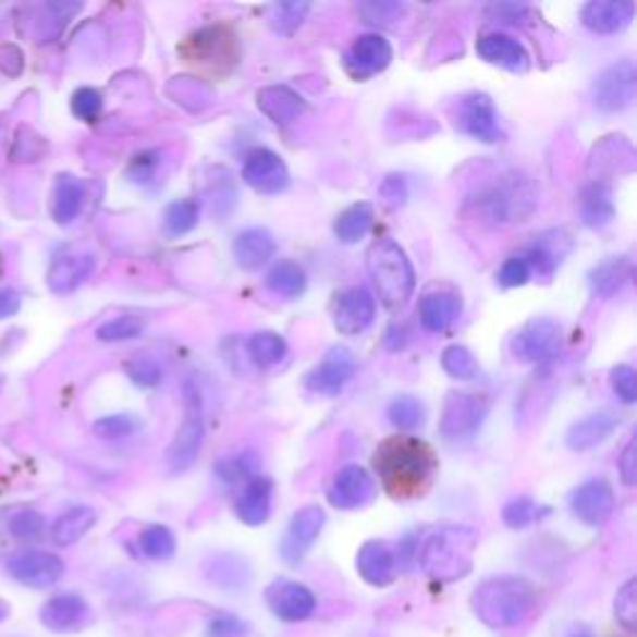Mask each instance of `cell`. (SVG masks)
I'll list each match as a JSON object with an SVG mask.
<instances>
[{"instance_id":"1","label":"cell","mask_w":637,"mask_h":637,"mask_svg":"<svg viewBox=\"0 0 637 637\" xmlns=\"http://www.w3.org/2000/svg\"><path fill=\"white\" fill-rule=\"evenodd\" d=\"M373 468L396 501H412L429 491L439 458L429 443L414 436H391L373 451Z\"/></svg>"},{"instance_id":"2","label":"cell","mask_w":637,"mask_h":637,"mask_svg":"<svg viewBox=\"0 0 637 637\" xmlns=\"http://www.w3.org/2000/svg\"><path fill=\"white\" fill-rule=\"evenodd\" d=\"M536 588L518 575H495L483 580L470 596L478 621L491 630L518 627L536 608Z\"/></svg>"},{"instance_id":"3","label":"cell","mask_w":637,"mask_h":637,"mask_svg":"<svg viewBox=\"0 0 637 637\" xmlns=\"http://www.w3.org/2000/svg\"><path fill=\"white\" fill-rule=\"evenodd\" d=\"M478 534L468 526H441L426 536L418 563L426 575L439 583H453L466 578L474 568V553Z\"/></svg>"},{"instance_id":"4","label":"cell","mask_w":637,"mask_h":637,"mask_svg":"<svg viewBox=\"0 0 637 637\" xmlns=\"http://www.w3.org/2000/svg\"><path fill=\"white\" fill-rule=\"evenodd\" d=\"M366 265L383 307L404 309L416 290V272L406 252L394 240H379L366 252Z\"/></svg>"},{"instance_id":"5","label":"cell","mask_w":637,"mask_h":637,"mask_svg":"<svg viewBox=\"0 0 637 637\" xmlns=\"http://www.w3.org/2000/svg\"><path fill=\"white\" fill-rule=\"evenodd\" d=\"M470 205L491 222H523L534 212L536 192L528 180L518 177V174H509V177H501V182H495V185H488L478 192L476 199H470Z\"/></svg>"},{"instance_id":"6","label":"cell","mask_w":637,"mask_h":637,"mask_svg":"<svg viewBox=\"0 0 637 637\" xmlns=\"http://www.w3.org/2000/svg\"><path fill=\"white\" fill-rule=\"evenodd\" d=\"M488 399L468 391H451L443 404L439 431L446 443H468L476 439L488 418Z\"/></svg>"},{"instance_id":"7","label":"cell","mask_w":637,"mask_h":637,"mask_svg":"<svg viewBox=\"0 0 637 637\" xmlns=\"http://www.w3.org/2000/svg\"><path fill=\"white\" fill-rule=\"evenodd\" d=\"M205 441V418H203V399L199 391L187 383V408H185V421H182L180 431L174 433V439L168 449V466L172 474H182L197 461V453L203 449Z\"/></svg>"},{"instance_id":"8","label":"cell","mask_w":637,"mask_h":637,"mask_svg":"<svg viewBox=\"0 0 637 637\" xmlns=\"http://www.w3.org/2000/svg\"><path fill=\"white\" fill-rule=\"evenodd\" d=\"M637 73L633 60L608 65L592 83V102L600 112H621L635 100Z\"/></svg>"},{"instance_id":"9","label":"cell","mask_w":637,"mask_h":637,"mask_svg":"<svg viewBox=\"0 0 637 637\" xmlns=\"http://www.w3.org/2000/svg\"><path fill=\"white\" fill-rule=\"evenodd\" d=\"M563 334L561 327L551 319H534L523 327L511 342V352L518 356L520 362L530 364H546L553 362L558 352H561Z\"/></svg>"},{"instance_id":"10","label":"cell","mask_w":637,"mask_h":637,"mask_svg":"<svg viewBox=\"0 0 637 637\" xmlns=\"http://www.w3.org/2000/svg\"><path fill=\"white\" fill-rule=\"evenodd\" d=\"M456 125L464 130L468 137H474L478 143L486 145L501 143L505 137L499 122V112H495V105L486 93H470L461 98Z\"/></svg>"},{"instance_id":"11","label":"cell","mask_w":637,"mask_h":637,"mask_svg":"<svg viewBox=\"0 0 637 637\" xmlns=\"http://www.w3.org/2000/svg\"><path fill=\"white\" fill-rule=\"evenodd\" d=\"M324 523L327 513L319 505H304V509L296 511L290 526H286L282 546H279V553H282L284 561L290 565H299L311 551V546L317 543Z\"/></svg>"},{"instance_id":"12","label":"cell","mask_w":637,"mask_h":637,"mask_svg":"<svg viewBox=\"0 0 637 637\" xmlns=\"http://www.w3.org/2000/svg\"><path fill=\"white\" fill-rule=\"evenodd\" d=\"M8 573L11 578L21 583L25 588H50L63 578L65 563L60 561L58 555L46 553V551H21L11 555L8 561Z\"/></svg>"},{"instance_id":"13","label":"cell","mask_w":637,"mask_h":637,"mask_svg":"<svg viewBox=\"0 0 637 637\" xmlns=\"http://www.w3.org/2000/svg\"><path fill=\"white\" fill-rule=\"evenodd\" d=\"M242 177L252 189L261 192V195H279L290 187V170L286 162L277 152L267 150V147H257L242 164Z\"/></svg>"},{"instance_id":"14","label":"cell","mask_w":637,"mask_h":637,"mask_svg":"<svg viewBox=\"0 0 637 637\" xmlns=\"http://www.w3.org/2000/svg\"><path fill=\"white\" fill-rule=\"evenodd\" d=\"M377 499V481L364 466H344L329 486V503L339 511H356Z\"/></svg>"},{"instance_id":"15","label":"cell","mask_w":637,"mask_h":637,"mask_svg":"<svg viewBox=\"0 0 637 637\" xmlns=\"http://www.w3.org/2000/svg\"><path fill=\"white\" fill-rule=\"evenodd\" d=\"M267 605L284 623H302L314 615L317 598L314 592L296 580H274L265 592Z\"/></svg>"},{"instance_id":"16","label":"cell","mask_w":637,"mask_h":637,"mask_svg":"<svg viewBox=\"0 0 637 637\" xmlns=\"http://www.w3.org/2000/svg\"><path fill=\"white\" fill-rule=\"evenodd\" d=\"M615 493L605 478H590L571 493V513L586 526H603L613 516Z\"/></svg>"},{"instance_id":"17","label":"cell","mask_w":637,"mask_h":637,"mask_svg":"<svg viewBox=\"0 0 637 637\" xmlns=\"http://www.w3.org/2000/svg\"><path fill=\"white\" fill-rule=\"evenodd\" d=\"M354 373H356L354 354L348 352L346 346H334V348H329L324 362H321L317 369L309 371L307 389L314 391V394L336 396L339 391L354 379Z\"/></svg>"},{"instance_id":"18","label":"cell","mask_w":637,"mask_h":637,"mask_svg":"<svg viewBox=\"0 0 637 637\" xmlns=\"http://www.w3.org/2000/svg\"><path fill=\"white\" fill-rule=\"evenodd\" d=\"M373 317H377V299L364 286H352L336 299L334 327L346 336L364 334L373 324Z\"/></svg>"},{"instance_id":"19","label":"cell","mask_w":637,"mask_h":637,"mask_svg":"<svg viewBox=\"0 0 637 637\" xmlns=\"http://www.w3.org/2000/svg\"><path fill=\"white\" fill-rule=\"evenodd\" d=\"M391 46L389 40L379 33H366L356 38L352 50L346 52V70L356 81H366V77L379 75L391 63Z\"/></svg>"},{"instance_id":"20","label":"cell","mask_w":637,"mask_h":637,"mask_svg":"<svg viewBox=\"0 0 637 637\" xmlns=\"http://www.w3.org/2000/svg\"><path fill=\"white\" fill-rule=\"evenodd\" d=\"M40 621L52 633H75L83 630L93 621V615L90 605L81 596H75V592H60V596L50 598L42 605Z\"/></svg>"},{"instance_id":"21","label":"cell","mask_w":637,"mask_h":637,"mask_svg":"<svg viewBox=\"0 0 637 637\" xmlns=\"http://www.w3.org/2000/svg\"><path fill=\"white\" fill-rule=\"evenodd\" d=\"M356 571L373 588H387L396 578V553L387 540H366L356 553Z\"/></svg>"},{"instance_id":"22","label":"cell","mask_w":637,"mask_h":637,"mask_svg":"<svg viewBox=\"0 0 637 637\" xmlns=\"http://www.w3.org/2000/svg\"><path fill=\"white\" fill-rule=\"evenodd\" d=\"M635 17L633 0H590L583 5L580 21L598 35H613L625 30Z\"/></svg>"},{"instance_id":"23","label":"cell","mask_w":637,"mask_h":637,"mask_svg":"<svg viewBox=\"0 0 637 637\" xmlns=\"http://www.w3.org/2000/svg\"><path fill=\"white\" fill-rule=\"evenodd\" d=\"M573 249V240L568 232L563 230H548L528 244L526 255H520L528 261L530 269H536L540 277H553L561 261L568 257Z\"/></svg>"},{"instance_id":"24","label":"cell","mask_w":637,"mask_h":637,"mask_svg":"<svg viewBox=\"0 0 637 637\" xmlns=\"http://www.w3.org/2000/svg\"><path fill=\"white\" fill-rule=\"evenodd\" d=\"M272 495L274 481L269 476H252L249 483L242 488L237 503H234V513L244 523V526H265L272 516Z\"/></svg>"},{"instance_id":"25","label":"cell","mask_w":637,"mask_h":637,"mask_svg":"<svg viewBox=\"0 0 637 637\" xmlns=\"http://www.w3.org/2000/svg\"><path fill=\"white\" fill-rule=\"evenodd\" d=\"M182 56L187 60H205V63H234L237 50H234V38L226 28H205L187 38Z\"/></svg>"},{"instance_id":"26","label":"cell","mask_w":637,"mask_h":637,"mask_svg":"<svg viewBox=\"0 0 637 637\" xmlns=\"http://www.w3.org/2000/svg\"><path fill=\"white\" fill-rule=\"evenodd\" d=\"M476 52L478 58L486 60V63L511 70V73H523L530 63L528 50L523 48V42L505 33H488L483 38H478Z\"/></svg>"},{"instance_id":"27","label":"cell","mask_w":637,"mask_h":637,"mask_svg":"<svg viewBox=\"0 0 637 637\" xmlns=\"http://www.w3.org/2000/svg\"><path fill=\"white\" fill-rule=\"evenodd\" d=\"M95 272V257L81 255V252H70V255H60L50 265L48 286L56 294H70L77 286L85 284Z\"/></svg>"},{"instance_id":"28","label":"cell","mask_w":637,"mask_h":637,"mask_svg":"<svg viewBox=\"0 0 637 637\" xmlns=\"http://www.w3.org/2000/svg\"><path fill=\"white\" fill-rule=\"evenodd\" d=\"M257 108L277 125H290L307 110V102L299 93H294L286 85H267L257 93Z\"/></svg>"},{"instance_id":"29","label":"cell","mask_w":637,"mask_h":637,"mask_svg":"<svg viewBox=\"0 0 637 637\" xmlns=\"http://www.w3.org/2000/svg\"><path fill=\"white\" fill-rule=\"evenodd\" d=\"M461 309H464V302H461V296L456 292H431L421 299L418 319H421V327L426 331L441 334V331L456 324Z\"/></svg>"},{"instance_id":"30","label":"cell","mask_w":637,"mask_h":637,"mask_svg":"<svg viewBox=\"0 0 637 637\" xmlns=\"http://www.w3.org/2000/svg\"><path fill=\"white\" fill-rule=\"evenodd\" d=\"M617 426H621V418L613 412L590 414L571 426L568 433H565V443H568L573 451L596 449L598 443H603L608 436L617 429Z\"/></svg>"},{"instance_id":"31","label":"cell","mask_w":637,"mask_h":637,"mask_svg":"<svg viewBox=\"0 0 637 637\" xmlns=\"http://www.w3.org/2000/svg\"><path fill=\"white\" fill-rule=\"evenodd\" d=\"M274 249H277L274 237L267 230H261V226H252V230L240 232L232 247L237 265L242 269H247V272H255V269L265 267L267 261L274 257Z\"/></svg>"},{"instance_id":"32","label":"cell","mask_w":637,"mask_h":637,"mask_svg":"<svg viewBox=\"0 0 637 637\" xmlns=\"http://www.w3.org/2000/svg\"><path fill=\"white\" fill-rule=\"evenodd\" d=\"M85 195H87V187L83 180L73 177V174H60L50 197L52 220H56L58 224L73 222L85 205Z\"/></svg>"},{"instance_id":"33","label":"cell","mask_w":637,"mask_h":637,"mask_svg":"<svg viewBox=\"0 0 637 637\" xmlns=\"http://www.w3.org/2000/svg\"><path fill=\"white\" fill-rule=\"evenodd\" d=\"M580 217L583 224L590 226V230H603V226L615 220L613 195H610V189L603 182H592V185L583 189Z\"/></svg>"},{"instance_id":"34","label":"cell","mask_w":637,"mask_h":637,"mask_svg":"<svg viewBox=\"0 0 637 637\" xmlns=\"http://www.w3.org/2000/svg\"><path fill=\"white\" fill-rule=\"evenodd\" d=\"M630 272H633L630 259L608 257L590 272L592 292H596L598 296H603V299H610V296H615L627 282H630Z\"/></svg>"},{"instance_id":"35","label":"cell","mask_w":637,"mask_h":637,"mask_svg":"<svg viewBox=\"0 0 637 637\" xmlns=\"http://www.w3.org/2000/svg\"><path fill=\"white\" fill-rule=\"evenodd\" d=\"M98 520V513H95L90 505H75V509L65 511L56 523H52L50 536L56 546H73L81 540L87 530L95 526Z\"/></svg>"},{"instance_id":"36","label":"cell","mask_w":637,"mask_h":637,"mask_svg":"<svg viewBox=\"0 0 637 637\" xmlns=\"http://www.w3.org/2000/svg\"><path fill=\"white\" fill-rule=\"evenodd\" d=\"M265 284L269 292L284 296V299H299L304 290H307V274H304V269L296 261L282 259L269 269Z\"/></svg>"},{"instance_id":"37","label":"cell","mask_w":637,"mask_h":637,"mask_svg":"<svg viewBox=\"0 0 637 637\" xmlns=\"http://www.w3.org/2000/svg\"><path fill=\"white\" fill-rule=\"evenodd\" d=\"M371 224H373V209H371V205L359 203V205L346 207L344 212L336 217L334 234L344 244H354V242H359V240L366 237V234H369Z\"/></svg>"},{"instance_id":"38","label":"cell","mask_w":637,"mask_h":637,"mask_svg":"<svg viewBox=\"0 0 637 637\" xmlns=\"http://www.w3.org/2000/svg\"><path fill=\"white\" fill-rule=\"evenodd\" d=\"M548 516H551V505L536 503L534 499H528V495H520V499H513L503 505V523L513 530L534 526V523Z\"/></svg>"},{"instance_id":"39","label":"cell","mask_w":637,"mask_h":637,"mask_svg":"<svg viewBox=\"0 0 637 637\" xmlns=\"http://www.w3.org/2000/svg\"><path fill=\"white\" fill-rule=\"evenodd\" d=\"M249 356L255 359L261 369H269V366L279 364L286 356V342L282 334L277 331H257L255 336L249 339Z\"/></svg>"},{"instance_id":"40","label":"cell","mask_w":637,"mask_h":637,"mask_svg":"<svg viewBox=\"0 0 637 637\" xmlns=\"http://www.w3.org/2000/svg\"><path fill=\"white\" fill-rule=\"evenodd\" d=\"M164 232L170 237H182V234L192 232L199 222V205L195 199H174L164 209Z\"/></svg>"},{"instance_id":"41","label":"cell","mask_w":637,"mask_h":637,"mask_svg":"<svg viewBox=\"0 0 637 637\" xmlns=\"http://www.w3.org/2000/svg\"><path fill=\"white\" fill-rule=\"evenodd\" d=\"M139 551L152 561H168L177 551V540L168 526H147L139 534Z\"/></svg>"},{"instance_id":"42","label":"cell","mask_w":637,"mask_h":637,"mask_svg":"<svg viewBox=\"0 0 637 637\" xmlns=\"http://www.w3.org/2000/svg\"><path fill=\"white\" fill-rule=\"evenodd\" d=\"M389 421L396 426L399 431H414L426 421V408L414 396H399L389 404Z\"/></svg>"},{"instance_id":"43","label":"cell","mask_w":637,"mask_h":637,"mask_svg":"<svg viewBox=\"0 0 637 637\" xmlns=\"http://www.w3.org/2000/svg\"><path fill=\"white\" fill-rule=\"evenodd\" d=\"M441 366L449 377L458 379V381H470L478 377V364L474 359V354L468 352L466 346L461 344H451L443 348L441 354Z\"/></svg>"},{"instance_id":"44","label":"cell","mask_w":637,"mask_h":637,"mask_svg":"<svg viewBox=\"0 0 637 637\" xmlns=\"http://www.w3.org/2000/svg\"><path fill=\"white\" fill-rule=\"evenodd\" d=\"M143 329H145V321L139 317H115L98 327V339L105 344L130 342V339L143 334Z\"/></svg>"},{"instance_id":"45","label":"cell","mask_w":637,"mask_h":637,"mask_svg":"<svg viewBox=\"0 0 637 637\" xmlns=\"http://www.w3.org/2000/svg\"><path fill=\"white\" fill-rule=\"evenodd\" d=\"M309 13V3H279L272 8V28L279 35H292Z\"/></svg>"},{"instance_id":"46","label":"cell","mask_w":637,"mask_h":637,"mask_svg":"<svg viewBox=\"0 0 637 637\" xmlns=\"http://www.w3.org/2000/svg\"><path fill=\"white\" fill-rule=\"evenodd\" d=\"M137 429H139V421L130 414L105 416V418H100L98 424H95V433H98L100 439H108V441L127 439V436H133Z\"/></svg>"},{"instance_id":"47","label":"cell","mask_w":637,"mask_h":637,"mask_svg":"<svg viewBox=\"0 0 637 637\" xmlns=\"http://www.w3.org/2000/svg\"><path fill=\"white\" fill-rule=\"evenodd\" d=\"M70 108H73V115L85 122H95L102 112V95L95 87H81V90L73 93V100H70Z\"/></svg>"},{"instance_id":"48","label":"cell","mask_w":637,"mask_h":637,"mask_svg":"<svg viewBox=\"0 0 637 637\" xmlns=\"http://www.w3.org/2000/svg\"><path fill=\"white\" fill-rule=\"evenodd\" d=\"M125 373L133 379V383H137V387H143V389H152L162 381L160 364L150 359V356H137V359L127 362Z\"/></svg>"},{"instance_id":"49","label":"cell","mask_w":637,"mask_h":637,"mask_svg":"<svg viewBox=\"0 0 637 637\" xmlns=\"http://www.w3.org/2000/svg\"><path fill=\"white\" fill-rule=\"evenodd\" d=\"M637 583L635 580H627L625 586L617 590L615 596V617L617 623H621L625 630H635L637 627Z\"/></svg>"},{"instance_id":"50","label":"cell","mask_w":637,"mask_h":637,"mask_svg":"<svg viewBox=\"0 0 637 637\" xmlns=\"http://www.w3.org/2000/svg\"><path fill=\"white\" fill-rule=\"evenodd\" d=\"M8 528H11V534L17 540H38L42 530H46V520H42L38 511H17Z\"/></svg>"},{"instance_id":"51","label":"cell","mask_w":637,"mask_h":637,"mask_svg":"<svg viewBox=\"0 0 637 637\" xmlns=\"http://www.w3.org/2000/svg\"><path fill=\"white\" fill-rule=\"evenodd\" d=\"M610 387H613L615 396L623 401V404H635L637 401V373L633 366L621 364L610 371Z\"/></svg>"},{"instance_id":"52","label":"cell","mask_w":637,"mask_h":637,"mask_svg":"<svg viewBox=\"0 0 637 637\" xmlns=\"http://www.w3.org/2000/svg\"><path fill=\"white\" fill-rule=\"evenodd\" d=\"M249 625L232 613L215 615L207 625V637H247Z\"/></svg>"},{"instance_id":"53","label":"cell","mask_w":637,"mask_h":637,"mask_svg":"<svg viewBox=\"0 0 637 637\" xmlns=\"http://www.w3.org/2000/svg\"><path fill=\"white\" fill-rule=\"evenodd\" d=\"M530 279V267L528 261L518 257H509L503 261L501 272H499V284L505 286V290H516V286H523Z\"/></svg>"},{"instance_id":"54","label":"cell","mask_w":637,"mask_h":637,"mask_svg":"<svg viewBox=\"0 0 637 637\" xmlns=\"http://www.w3.org/2000/svg\"><path fill=\"white\" fill-rule=\"evenodd\" d=\"M379 197L383 199V205L389 207H404L408 199V185L404 174H389V177L381 182Z\"/></svg>"},{"instance_id":"55","label":"cell","mask_w":637,"mask_h":637,"mask_svg":"<svg viewBox=\"0 0 637 637\" xmlns=\"http://www.w3.org/2000/svg\"><path fill=\"white\" fill-rule=\"evenodd\" d=\"M359 13L366 17V23L389 25V23H394L401 13H404V5L401 3H364V5H359Z\"/></svg>"},{"instance_id":"56","label":"cell","mask_w":637,"mask_h":637,"mask_svg":"<svg viewBox=\"0 0 637 637\" xmlns=\"http://www.w3.org/2000/svg\"><path fill=\"white\" fill-rule=\"evenodd\" d=\"M252 456L249 453H244V456H237V458H230V461H222L220 466H217V476L222 478V481L226 483H234L240 481V478H252Z\"/></svg>"},{"instance_id":"57","label":"cell","mask_w":637,"mask_h":637,"mask_svg":"<svg viewBox=\"0 0 637 637\" xmlns=\"http://www.w3.org/2000/svg\"><path fill=\"white\" fill-rule=\"evenodd\" d=\"M157 164H160V160H157V152H143L133 160L130 174H133L135 182H147V180H152V172H155Z\"/></svg>"},{"instance_id":"58","label":"cell","mask_w":637,"mask_h":637,"mask_svg":"<svg viewBox=\"0 0 637 637\" xmlns=\"http://www.w3.org/2000/svg\"><path fill=\"white\" fill-rule=\"evenodd\" d=\"M635 464H637V458H635V441H630L625 446L623 456H621V476H623V483L625 486H635V481H637V468H635Z\"/></svg>"},{"instance_id":"59","label":"cell","mask_w":637,"mask_h":637,"mask_svg":"<svg viewBox=\"0 0 637 637\" xmlns=\"http://www.w3.org/2000/svg\"><path fill=\"white\" fill-rule=\"evenodd\" d=\"M21 307V296L13 290H0V319L13 317V314Z\"/></svg>"},{"instance_id":"60","label":"cell","mask_w":637,"mask_h":637,"mask_svg":"<svg viewBox=\"0 0 637 637\" xmlns=\"http://www.w3.org/2000/svg\"><path fill=\"white\" fill-rule=\"evenodd\" d=\"M568 637H596V635H592L588 627H578V630H573Z\"/></svg>"}]
</instances>
